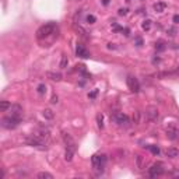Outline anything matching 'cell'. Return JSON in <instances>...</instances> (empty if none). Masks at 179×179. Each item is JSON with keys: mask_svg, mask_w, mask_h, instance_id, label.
Instances as JSON below:
<instances>
[{"mask_svg": "<svg viewBox=\"0 0 179 179\" xmlns=\"http://www.w3.org/2000/svg\"><path fill=\"white\" fill-rule=\"evenodd\" d=\"M46 76L49 77L50 80H53V81H60L62 80V74L60 73H52V72H48Z\"/></svg>", "mask_w": 179, "mask_h": 179, "instance_id": "14", "label": "cell"}, {"mask_svg": "<svg viewBox=\"0 0 179 179\" xmlns=\"http://www.w3.org/2000/svg\"><path fill=\"white\" fill-rule=\"evenodd\" d=\"M142 28L144 29V31H150V28H151V21H150V20H146V21H143Z\"/></svg>", "mask_w": 179, "mask_h": 179, "instance_id": "20", "label": "cell"}, {"mask_svg": "<svg viewBox=\"0 0 179 179\" xmlns=\"http://www.w3.org/2000/svg\"><path fill=\"white\" fill-rule=\"evenodd\" d=\"M118 14L119 16H126L127 14V9H119L118 10Z\"/></svg>", "mask_w": 179, "mask_h": 179, "instance_id": "28", "label": "cell"}, {"mask_svg": "<svg viewBox=\"0 0 179 179\" xmlns=\"http://www.w3.org/2000/svg\"><path fill=\"white\" fill-rule=\"evenodd\" d=\"M137 165H138V168H143V158L140 155L137 157Z\"/></svg>", "mask_w": 179, "mask_h": 179, "instance_id": "30", "label": "cell"}, {"mask_svg": "<svg viewBox=\"0 0 179 179\" xmlns=\"http://www.w3.org/2000/svg\"><path fill=\"white\" fill-rule=\"evenodd\" d=\"M10 115H14V116H20V118H21L22 116V108H21V105H18V104L11 105V107H10Z\"/></svg>", "mask_w": 179, "mask_h": 179, "instance_id": "11", "label": "cell"}, {"mask_svg": "<svg viewBox=\"0 0 179 179\" xmlns=\"http://www.w3.org/2000/svg\"><path fill=\"white\" fill-rule=\"evenodd\" d=\"M10 107H11V105H10L7 101H2V102H0V111H2V112H6Z\"/></svg>", "mask_w": 179, "mask_h": 179, "instance_id": "19", "label": "cell"}, {"mask_svg": "<svg viewBox=\"0 0 179 179\" xmlns=\"http://www.w3.org/2000/svg\"><path fill=\"white\" fill-rule=\"evenodd\" d=\"M38 178H41V179H53V175L49 172H39L38 173Z\"/></svg>", "mask_w": 179, "mask_h": 179, "instance_id": "18", "label": "cell"}, {"mask_svg": "<svg viewBox=\"0 0 179 179\" xmlns=\"http://www.w3.org/2000/svg\"><path fill=\"white\" fill-rule=\"evenodd\" d=\"M147 118L151 122H155L158 119V109L155 107H150L147 108Z\"/></svg>", "mask_w": 179, "mask_h": 179, "instance_id": "10", "label": "cell"}, {"mask_svg": "<svg viewBox=\"0 0 179 179\" xmlns=\"http://www.w3.org/2000/svg\"><path fill=\"white\" fill-rule=\"evenodd\" d=\"M160 57H154V59H153V63H154V64H157V63H160Z\"/></svg>", "mask_w": 179, "mask_h": 179, "instance_id": "34", "label": "cell"}, {"mask_svg": "<svg viewBox=\"0 0 179 179\" xmlns=\"http://www.w3.org/2000/svg\"><path fill=\"white\" fill-rule=\"evenodd\" d=\"M136 44H137V46H142L143 41H142V38H140V37H137V38H136Z\"/></svg>", "mask_w": 179, "mask_h": 179, "instance_id": "31", "label": "cell"}, {"mask_svg": "<svg viewBox=\"0 0 179 179\" xmlns=\"http://www.w3.org/2000/svg\"><path fill=\"white\" fill-rule=\"evenodd\" d=\"M138 118H140V112H137V111H136V112H134V116H133V120H134V123H138Z\"/></svg>", "mask_w": 179, "mask_h": 179, "instance_id": "29", "label": "cell"}, {"mask_svg": "<svg viewBox=\"0 0 179 179\" xmlns=\"http://www.w3.org/2000/svg\"><path fill=\"white\" fill-rule=\"evenodd\" d=\"M155 50H158V52H162V50H165V45H164L162 42H158V44L155 45Z\"/></svg>", "mask_w": 179, "mask_h": 179, "instance_id": "24", "label": "cell"}, {"mask_svg": "<svg viewBox=\"0 0 179 179\" xmlns=\"http://www.w3.org/2000/svg\"><path fill=\"white\" fill-rule=\"evenodd\" d=\"M21 123V118L20 116H14V115H10V116H4L2 119V126H3L4 129H16L17 126Z\"/></svg>", "mask_w": 179, "mask_h": 179, "instance_id": "2", "label": "cell"}, {"mask_svg": "<svg viewBox=\"0 0 179 179\" xmlns=\"http://www.w3.org/2000/svg\"><path fill=\"white\" fill-rule=\"evenodd\" d=\"M126 2H132V0H126Z\"/></svg>", "mask_w": 179, "mask_h": 179, "instance_id": "37", "label": "cell"}, {"mask_svg": "<svg viewBox=\"0 0 179 179\" xmlns=\"http://www.w3.org/2000/svg\"><path fill=\"white\" fill-rule=\"evenodd\" d=\"M109 2H111V0H102V4H104V6H108V4H109Z\"/></svg>", "mask_w": 179, "mask_h": 179, "instance_id": "35", "label": "cell"}, {"mask_svg": "<svg viewBox=\"0 0 179 179\" xmlns=\"http://www.w3.org/2000/svg\"><path fill=\"white\" fill-rule=\"evenodd\" d=\"M85 20H87L88 24H94V22H95V17L92 16V14H88L87 18H85Z\"/></svg>", "mask_w": 179, "mask_h": 179, "instance_id": "26", "label": "cell"}, {"mask_svg": "<svg viewBox=\"0 0 179 179\" xmlns=\"http://www.w3.org/2000/svg\"><path fill=\"white\" fill-rule=\"evenodd\" d=\"M44 116L46 118V119H52V118H53V112H52L50 109H45L44 111Z\"/></svg>", "mask_w": 179, "mask_h": 179, "instance_id": "23", "label": "cell"}, {"mask_svg": "<svg viewBox=\"0 0 179 179\" xmlns=\"http://www.w3.org/2000/svg\"><path fill=\"white\" fill-rule=\"evenodd\" d=\"M126 83H127V87H129V90L132 92L137 94V92L140 91V84H138V80L136 79V77H133V76H129V77L126 79Z\"/></svg>", "mask_w": 179, "mask_h": 179, "instance_id": "5", "label": "cell"}, {"mask_svg": "<svg viewBox=\"0 0 179 179\" xmlns=\"http://www.w3.org/2000/svg\"><path fill=\"white\" fill-rule=\"evenodd\" d=\"M112 118H113V120H115V122H116L119 126H125V127H127V126H129V123H130L129 116H127V115H125V113H115Z\"/></svg>", "mask_w": 179, "mask_h": 179, "instance_id": "7", "label": "cell"}, {"mask_svg": "<svg viewBox=\"0 0 179 179\" xmlns=\"http://www.w3.org/2000/svg\"><path fill=\"white\" fill-rule=\"evenodd\" d=\"M147 150H150L151 151V154L153 155H158L160 154V148L157 147V146H154V144H150V146H144Z\"/></svg>", "mask_w": 179, "mask_h": 179, "instance_id": "16", "label": "cell"}, {"mask_svg": "<svg viewBox=\"0 0 179 179\" xmlns=\"http://www.w3.org/2000/svg\"><path fill=\"white\" fill-rule=\"evenodd\" d=\"M162 173H164V165L161 162L154 164V165L148 169V175H150L151 178H157V176H161Z\"/></svg>", "mask_w": 179, "mask_h": 179, "instance_id": "6", "label": "cell"}, {"mask_svg": "<svg viewBox=\"0 0 179 179\" xmlns=\"http://www.w3.org/2000/svg\"><path fill=\"white\" fill-rule=\"evenodd\" d=\"M53 31H55V24H52V22H50V24H45L38 29L37 37L39 38V39H42V38H46V37H49L50 34H53Z\"/></svg>", "mask_w": 179, "mask_h": 179, "instance_id": "4", "label": "cell"}, {"mask_svg": "<svg viewBox=\"0 0 179 179\" xmlns=\"http://www.w3.org/2000/svg\"><path fill=\"white\" fill-rule=\"evenodd\" d=\"M37 91H38V94L44 95L45 92H46V85H45V84H39V85H38V88H37Z\"/></svg>", "mask_w": 179, "mask_h": 179, "instance_id": "22", "label": "cell"}, {"mask_svg": "<svg viewBox=\"0 0 179 179\" xmlns=\"http://www.w3.org/2000/svg\"><path fill=\"white\" fill-rule=\"evenodd\" d=\"M167 137L169 138V140H176V138L179 137V130L176 129L175 125H171L167 129Z\"/></svg>", "mask_w": 179, "mask_h": 179, "instance_id": "8", "label": "cell"}, {"mask_svg": "<svg viewBox=\"0 0 179 179\" xmlns=\"http://www.w3.org/2000/svg\"><path fill=\"white\" fill-rule=\"evenodd\" d=\"M108 48L109 49H115V44H108Z\"/></svg>", "mask_w": 179, "mask_h": 179, "instance_id": "36", "label": "cell"}, {"mask_svg": "<svg viewBox=\"0 0 179 179\" xmlns=\"http://www.w3.org/2000/svg\"><path fill=\"white\" fill-rule=\"evenodd\" d=\"M76 53H77L79 57H83V59H88V57H90V52H88L83 45H77V48H76Z\"/></svg>", "mask_w": 179, "mask_h": 179, "instance_id": "9", "label": "cell"}, {"mask_svg": "<svg viewBox=\"0 0 179 179\" xmlns=\"http://www.w3.org/2000/svg\"><path fill=\"white\" fill-rule=\"evenodd\" d=\"M49 137H50L49 129H46V127H38L29 137H27V143L29 146H32V147L45 148L46 147V143L49 142Z\"/></svg>", "mask_w": 179, "mask_h": 179, "instance_id": "1", "label": "cell"}, {"mask_svg": "<svg viewBox=\"0 0 179 179\" xmlns=\"http://www.w3.org/2000/svg\"><path fill=\"white\" fill-rule=\"evenodd\" d=\"M91 162H92V167H94L95 171L98 172H102L105 168V162H107V157L104 154H94L91 158Z\"/></svg>", "mask_w": 179, "mask_h": 179, "instance_id": "3", "label": "cell"}, {"mask_svg": "<svg viewBox=\"0 0 179 179\" xmlns=\"http://www.w3.org/2000/svg\"><path fill=\"white\" fill-rule=\"evenodd\" d=\"M165 9H167V3H165V2H157V3L154 4V10L157 13L165 11Z\"/></svg>", "mask_w": 179, "mask_h": 179, "instance_id": "12", "label": "cell"}, {"mask_svg": "<svg viewBox=\"0 0 179 179\" xmlns=\"http://www.w3.org/2000/svg\"><path fill=\"white\" fill-rule=\"evenodd\" d=\"M74 148H67L66 147V153H64V160L66 161H72L73 160V154H74Z\"/></svg>", "mask_w": 179, "mask_h": 179, "instance_id": "15", "label": "cell"}, {"mask_svg": "<svg viewBox=\"0 0 179 179\" xmlns=\"http://www.w3.org/2000/svg\"><path fill=\"white\" fill-rule=\"evenodd\" d=\"M165 154H167V157H169V158H176L179 155V150L178 148H168V150L165 151Z\"/></svg>", "mask_w": 179, "mask_h": 179, "instance_id": "13", "label": "cell"}, {"mask_svg": "<svg viewBox=\"0 0 179 179\" xmlns=\"http://www.w3.org/2000/svg\"><path fill=\"white\" fill-rule=\"evenodd\" d=\"M112 29H113V31H115V32L123 31V28H122V27H120V25H118L116 22H113V24H112Z\"/></svg>", "mask_w": 179, "mask_h": 179, "instance_id": "25", "label": "cell"}, {"mask_svg": "<svg viewBox=\"0 0 179 179\" xmlns=\"http://www.w3.org/2000/svg\"><path fill=\"white\" fill-rule=\"evenodd\" d=\"M97 120H98V127L99 129H104V115L102 113L97 116Z\"/></svg>", "mask_w": 179, "mask_h": 179, "instance_id": "21", "label": "cell"}, {"mask_svg": "<svg viewBox=\"0 0 179 179\" xmlns=\"http://www.w3.org/2000/svg\"><path fill=\"white\" fill-rule=\"evenodd\" d=\"M67 64H69V59H67L66 55H63L62 60H60V69H66Z\"/></svg>", "mask_w": 179, "mask_h": 179, "instance_id": "17", "label": "cell"}, {"mask_svg": "<svg viewBox=\"0 0 179 179\" xmlns=\"http://www.w3.org/2000/svg\"><path fill=\"white\" fill-rule=\"evenodd\" d=\"M172 20H173V22H175V24H179V14H175Z\"/></svg>", "mask_w": 179, "mask_h": 179, "instance_id": "32", "label": "cell"}, {"mask_svg": "<svg viewBox=\"0 0 179 179\" xmlns=\"http://www.w3.org/2000/svg\"><path fill=\"white\" fill-rule=\"evenodd\" d=\"M50 102H52V104H56V102H57V95H53V97H52V99H50Z\"/></svg>", "mask_w": 179, "mask_h": 179, "instance_id": "33", "label": "cell"}, {"mask_svg": "<svg viewBox=\"0 0 179 179\" xmlns=\"http://www.w3.org/2000/svg\"><path fill=\"white\" fill-rule=\"evenodd\" d=\"M97 95H98V90H94L92 92H90V94H88V98H90V99H94Z\"/></svg>", "mask_w": 179, "mask_h": 179, "instance_id": "27", "label": "cell"}]
</instances>
